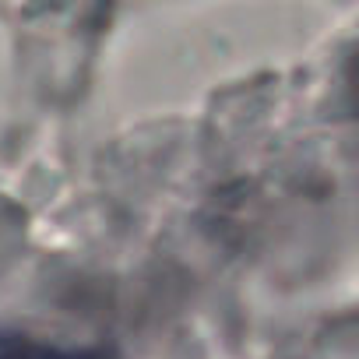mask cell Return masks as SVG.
I'll return each instance as SVG.
<instances>
[{
    "mask_svg": "<svg viewBox=\"0 0 359 359\" xmlns=\"http://www.w3.org/2000/svg\"><path fill=\"white\" fill-rule=\"evenodd\" d=\"M0 359H116L106 348H64L25 331H0Z\"/></svg>",
    "mask_w": 359,
    "mask_h": 359,
    "instance_id": "obj_1",
    "label": "cell"
}]
</instances>
